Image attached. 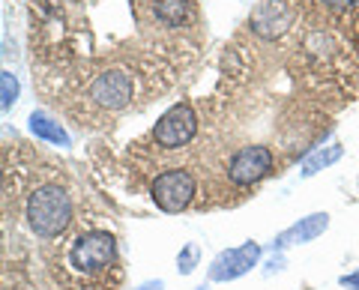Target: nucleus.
Listing matches in <instances>:
<instances>
[{"instance_id": "obj_7", "label": "nucleus", "mask_w": 359, "mask_h": 290, "mask_svg": "<svg viewBox=\"0 0 359 290\" xmlns=\"http://www.w3.org/2000/svg\"><path fill=\"white\" fill-rule=\"evenodd\" d=\"M299 21V6L290 0H261L252 15H249V30L257 39H282Z\"/></svg>"}, {"instance_id": "obj_13", "label": "nucleus", "mask_w": 359, "mask_h": 290, "mask_svg": "<svg viewBox=\"0 0 359 290\" xmlns=\"http://www.w3.org/2000/svg\"><path fill=\"white\" fill-rule=\"evenodd\" d=\"M198 263H201V245L198 242L183 245L180 254H177V270H180V275H192Z\"/></svg>"}, {"instance_id": "obj_15", "label": "nucleus", "mask_w": 359, "mask_h": 290, "mask_svg": "<svg viewBox=\"0 0 359 290\" xmlns=\"http://www.w3.org/2000/svg\"><path fill=\"white\" fill-rule=\"evenodd\" d=\"M341 287H347V290H359V272L341 275Z\"/></svg>"}, {"instance_id": "obj_14", "label": "nucleus", "mask_w": 359, "mask_h": 290, "mask_svg": "<svg viewBox=\"0 0 359 290\" xmlns=\"http://www.w3.org/2000/svg\"><path fill=\"white\" fill-rule=\"evenodd\" d=\"M0 87H4V111H9L15 105V99L21 93V87H18V78L13 72H0Z\"/></svg>"}, {"instance_id": "obj_12", "label": "nucleus", "mask_w": 359, "mask_h": 290, "mask_svg": "<svg viewBox=\"0 0 359 290\" xmlns=\"http://www.w3.org/2000/svg\"><path fill=\"white\" fill-rule=\"evenodd\" d=\"M344 156V150H341V144H330V147H320V150H314L309 159H302V165H299V174L302 177H314L318 171H323V168H330V165H335Z\"/></svg>"}, {"instance_id": "obj_6", "label": "nucleus", "mask_w": 359, "mask_h": 290, "mask_svg": "<svg viewBox=\"0 0 359 290\" xmlns=\"http://www.w3.org/2000/svg\"><path fill=\"white\" fill-rule=\"evenodd\" d=\"M198 126H201V120L195 114V108L189 102H177L174 108H168L165 114L156 120L150 138L156 147H162V150H183L186 144L195 141Z\"/></svg>"}, {"instance_id": "obj_1", "label": "nucleus", "mask_w": 359, "mask_h": 290, "mask_svg": "<svg viewBox=\"0 0 359 290\" xmlns=\"http://www.w3.org/2000/svg\"><path fill=\"white\" fill-rule=\"evenodd\" d=\"M33 57L78 90L123 66L144 96L165 93L204 46L198 0H30Z\"/></svg>"}, {"instance_id": "obj_4", "label": "nucleus", "mask_w": 359, "mask_h": 290, "mask_svg": "<svg viewBox=\"0 0 359 290\" xmlns=\"http://www.w3.org/2000/svg\"><path fill=\"white\" fill-rule=\"evenodd\" d=\"M25 219L39 240H57L72 225V198L60 183H42L27 195Z\"/></svg>"}, {"instance_id": "obj_9", "label": "nucleus", "mask_w": 359, "mask_h": 290, "mask_svg": "<svg viewBox=\"0 0 359 290\" xmlns=\"http://www.w3.org/2000/svg\"><path fill=\"white\" fill-rule=\"evenodd\" d=\"M257 261H261L257 242H243L240 249H228L210 263V282H233V278L252 272Z\"/></svg>"}, {"instance_id": "obj_10", "label": "nucleus", "mask_w": 359, "mask_h": 290, "mask_svg": "<svg viewBox=\"0 0 359 290\" xmlns=\"http://www.w3.org/2000/svg\"><path fill=\"white\" fill-rule=\"evenodd\" d=\"M327 228H330V216L327 213H311L306 219H299L297 225H290L287 230L278 233L276 242H273V249L276 251H285V249H290V245H306L311 240H318Z\"/></svg>"}, {"instance_id": "obj_3", "label": "nucleus", "mask_w": 359, "mask_h": 290, "mask_svg": "<svg viewBox=\"0 0 359 290\" xmlns=\"http://www.w3.org/2000/svg\"><path fill=\"white\" fill-rule=\"evenodd\" d=\"M135 96H138V78L129 69H123V66L102 69L81 87V102L87 105V114H93L96 120L126 111Z\"/></svg>"}, {"instance_id": "obj_8", "label": "nucleus", "mask_w": 359, "mask_h": 290, "mask_svg": "<svg viewBox=\"0 0 359 290\" xmlns=\"http://www.w3.org/2000/svg\"><path fill=\"white\" fill-rule=\"evenodd\" d=\"M273 168H276V153L264 147V144H249V147H240L228 159V180L237 188H249L273 174Z\"/></svg>"}, {"instance_id": "obj_11", "label": "nucleus", "mask_w": 359, "mask_h": 290, "mask_svg": "<svg viewBox=\"0 0 359 290\" xmlns=\"http://www.w3.org/2000/svg\"><path fill=\"white\" fill-rule=\"evenodd\" d=\"M30 132L36 135L39 141H48V144H57V147H69V132H66L63 126L54 117H48L45 111H33L30 114Z\"/></svg>"}, {"instance_id": "obj_5", "label": "nucleus", "mask_w": 359, "mask_h": 290, "mask_svg": "<svg viewBox=\"0 0 359 290\" xmlns=\"http://www.w3.org/2000/svg\"><path fill=\"white\" fill-rule=\"evenodd\" d=\"M195 195H198V180L186 168H168L156 174V180L150 183V198L162 213H183V209L192 207Z\"/></svg>"}, {"instance_id": "obj_2", "label": "nucleus", "mask_w": 359, "mask_h": 290, "mask_svg": "<svg viewBox=\"0 0 359 290\" xmlns=\"http://www.w3.org/2000/svg\"><path fill=\"white\" fill-rule=\"evenodd\" d=\"M63 270L78 287L105 284L108 272H117V240L108 230H84L72 237L63 249Z\"/></svg>"}, {"instance_id": "obj_16", "label": "nucleus", "mask_w": 359, "mask_h": 290, "mask_svg": "<svg viewBox=\"0 0 359 290\" xmlns=\"http://www.w3.org/2000/svg\"><path fill=\"white\" fill-rule=\"evenodd\" d=\"M135 290H165V282H144L141 287H135Z\"/></svg>"}]
</instances>
